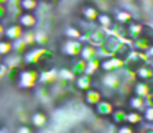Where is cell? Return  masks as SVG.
<instances>
[{
	"label": "cell",
	"instance_id": "cell-1",
	"mask_svg": "<svg viewBox=\"0 0 153 133\" xmlns=\"http://www.w3.org/2000/svg\"><path fill=\"white\" fill-rule=\"evenodd\" d=\"M15 82H17L18 87H22V89H31V87L38 82V71H35V69H23V67H20Z\"/></svg>",
	"mask_w": 153,
	"mask_h": 133
},
{
	"label": "cell",
	"instance_id": "cell-2",
	"mask_svg": "<svg viewBox=\"0 0 153 133\" xmlns=\"http://www.w3.org/2000/svg\"><path fill=\"white\" fill-rule=\"evenodd\" d=\"M15 23H17L23 31H27V30H30V28H33L35 25H36V17H35L33 13H30V12H23V13L17 15V21H15Z\"/></svg>",
	"mask_w": 153,
	"mask_h": 133
},
{
	"label": "cell",
	"instance_id": "cell-3",
	"mask_svg": "<svg viewBox=\"0 0 153 133\" xmlns=\"http://www.w3.org/2000/svg\"><path fill=\"white\" fill-rule=\"evenodd\" d=\"M99 66L104 72H114V71L120 69V67L123 66V61H120L119 58H115V56H109V58H104Z\"/></svg>",
	"mask_w": 153,
	"mask_h": 133
},
{
	"label": "cell",
	"instance_id": "cell-4",
	"mask_svg": "<svg viewBox=\"0 0 153 133\" xmlns=\"http://www.w3.org/2000/svg\"><path fill=\"white\" fill-rule=\"evenodd\" d=\"M81 48H82V44L79 43V40H68L66 43L63 44L61 51H63V54H64V56L76 58V56H79Z\"/></svg>",
	"mask_w": 153,
	"mask_h": 133
},
{
	"label": "cell",
	"instance_id": "cell-5",
	"mask_svg": "<svg viewBox=\"0 0 153 133\" xmlns=\"http://www.w3.org/2000/svg\"><path fill=\"white\" fill-rule=\"evenodd\" d=\"M99 13H100L99 8L94 4H84L82 7H81V17L86 21H96L97 17H99Z\"/></svg>",
	"mask_w": 153,
	"mask_h": 133
},
{
	"label": "cell",
	"instance_id": "cell-6",
	"mask_svg": "<svg viewBox=\"0 0 153 133\" xmlns=\"http://www.w3.org/2000/svg\"><path fill=\"white\" fill-rule=\"evenodd\" d=\"M22 35H23V30H22V28L18 27L17 23L10 25V27H5L4 38H5L7 41H10V43H13V41H17L18 38H22Z\"/></svg>",
	"mask_w": 153,
	"mask_h": 133
},
{
	"label": "cell",
	"instance_id": "cell-7",
	"mask_svg": "<svg viewBox=\"0 0 153 133\" xmlns=\"http://www.w3.org/2000/svg\"><path fill=\"white\" fill-rule=\"evenodd\" d=\"M74 86H76V89L86 92L92 87V77L87 76V74H79V76L74 77Z\"/></svg>",
	"mask_w": 153,
	"mask_h": 133
},
{
	"label": "cell",
	"instance_id": "cell-8",
	"mask_svg": "<svg viewBox=\"0 0 153 133\" xmlns=\"http://www.w3.org/2000/svg\"><path fill=\"white\" fill-rule=\"evenodd\" d=\"M94 107H96V113L99 117H110V115H112V112L115 110V109H114V105L109 102V100H100V102L96 103Z\"/></svg>",
	"mask_w": 153,
	"mask_h": 133
},
{
	"label": "cell",
	"instance_id": "cell-9",
	"mask_svg": "<svg viewBox=\"0 0 153 133\" xmlns=\"http://www.w3.org/2000/svg\"><path fill=\"white\" fill-rule=\"evenodd\" d=\"M84 100H86V103H89V105H96V103H99L100 100H102V92H100L99 89L91 87V89L86 90V94H84Z\"/></svg>",
	"mask_w": 153,
	"mask_h": 133
},
{
	"label": "cell",
	"instance_id": "cell-10",
	"mask_svg": "<svg viewBox=\"0 0 153 133\" xmlns=\"http://www.w3.org/2000/svg\"><path fill=\"white\" fill-rule=\"evenodd\" d=\"M127 103H128L130 110H135V112H140V113H142L143 110H145V107H146L145 99L137 97V95H130L128 99H127Z\"/></svg>",
	"mask_w": 153,
	"mask_h": 133
},
{
	"label": "cell",
	"instance_id": "cell-11",
	"mask_svg": "<svg viewBox=\"0 0 153 133\" xmlns=\"http://www.w3.org/2000/svg\"><path fill=\"white\" fill-rule=\"evenodd\" d=\"M133 95L137 97H142V99H146L150 97V87H148V82H143V81H138V82L133 84Z\"/></svg>",
	"mask_w": 153,
	"mask_h": 133
},
{
	"label": "cell",
	"instance_id": "cell-12",
	"mask_svg": "<svg viewBox=\"0 0 153 133\" xmlns=\"http://www.w3.org/2000/svg\"><path fill=\"white\" fill-rule=\"evenodd\" d=\"M112 18H114V21H117V25H123V27H125V25H128L130 21L133 20L132 13H130V12H127V10H122V8H120V10H117L115 12V17H112Z\"/></svg>",
	"mask_w": 153,
	"mask_h": 133
},
{
	"label": "cell",
	"instance_id": "cell-13",
	"mask_svg": "<svg viewBox=\"0 0 153 133\" xmlns=\"http://www.w3.org/2000/svg\"><path fill=\"white\" fill-rule=\"evenodd\" d=\"M97 25H99V28H102V30H109V28H112L114 25V18L110 17L109 13H99V17H97Z\"/></svg>",
	"mask_w": 153,
	"mask_h": 133
},
{
	"label": "cell",
	"instance_id": "cell-14",
	"mask_svg": "<svg viewBox=\"0 0 153 133\" xmlns=\"http://www.w3.org/2000/svg\"><path fill=\"white\" fill-rule=\"evenodd\" d=\"M18 7H20L22 12H30V13H33V12L40 7V2H38V0H20Z\"/></svg>",
	"mask_w": 153,
	"mask_h": 133
},
{
	"label": "cell",
	"instance_id": "cell-15",
	"mask_svg": "<svg viewBox=\"0 0 153 133\" xmlns=\"http://www.w3.org/2000/svg\"><path fill=\"white\" fill-rule=\"evenodd\" d=\"M143 117L140 112H135V110H128V112H125V122L128 123V125H138V123H142Z\"/></svg>",
	"mask_w": 153,
	"mask_h": 133
},
{
	"label": "cell",
	"instance_id": "cell-16",
	"mask_svg": "<svg viewBox=\"0 0 153 133\" xmlns=\"http://www.w3.org/2000/svg\"><path fill=\"white\" fill-rule=\"evenodd\" d=\"M46 122H48V117H46V113H45V112H35L33 117H31V125L36 126V128L46 125Z\"/></svg>",
	"mask_w": 153,
	"mask_h": 133
},
{
	"label": "cell",
	"instance_id": "cell-17",
	"mask_svg": "<svg viewBox=\"0 0 153 133\" xmlns=\"http://www.w3.org/2000/svg\"><path fill=\"white\" fill-rule=\"evenodd\" d=\"M64 35H66L68 40H79V38H82V31L77 27H68Z\"/></svg>",
	"mask_w": 153,
	"mask_h": 133
},
{
	"label": "cell",
	"instance_id": "cell-18",
	"mask_svg": "<svg viewBox=\"0 0 153 133\" xmlns=\"http://www.w3.org/2000/svg\"><path fill=\"white\" fill-rule=\"evenodd\" d=\"M13 51V48H12V43L7 40H0V56H5L7 58L8 54Z\"/></svg>",
	"mask_w": 153,
	"mask_h": 133
},
{
	"label": "cell",
	"instance_id": "cell-19",
	"mask_svg": "<svg viewBox=\"0 0 153 133\" xmlns=\"http://www.w3.org/2000/svg\"><path fill=\"white\" fill-rule=\"evenodd\" d=\"M46 41H48V36L43 33V31H36V33H35V43H36L38 46L46 44Z\"/></svg>",
	"mask_w": 153,
	"mask_h": 133
},
{
	"label": "cell",
	"instance_id": "cell-20",
	"mask_svg": "<svg viewBox=\"0 0 153 133\" xmlns=\"http://www.w3.org/2000/svg\"><path fill=\"white\" fill-rule=\"evenodd\" d=\"M142 117H143V120L153 123V105L152 107H145V110L142 112Z\"/></svg>",
	"mask_w": 153,
	"mask_h": 133
},
{
	"label": "cell",
	"instance_id": "cell-21",
	"mask_svg": "<svg viewBox=\"0 0 153 133\" xmlns=\"http://www.w3.org/2000/svg\"><path fill=\"white\" fill-rule=\"evenodd\" d=\"M117 133H135V130H133V126L128 125V123H122V125L117 128Z\"/></svg>",
	"mask_w": 153,
	"mask_h": 133
},
{
	"label": "cell",
	"instance_id": "cell-22",
	"mask_svg": "<svg viewBox=\"0 0 153 133\" xmlns=\"http://www.w3.org/2000/svg\"><path fill=\"white\" fill-rule=\"evenodd\" d=\"M8 17V10H7V5H0V21L4 23L5 18Z\"/></svg>",
	"mask_w": 153,
	"mask_h": 133
},
{
	"label": "cell",
	"instance_id": "cell-23",
	"mask_svg": "<svg viewBox=\"0 0 153 133\" xmlns=\"http://www.w3.org/2000/svg\"><path fill=\"white\" fill-rule=\"evenodd\" d=\"M4 33H5V27H4V23L0 21V40L4 38Z\"/></svg>",
	"mask_w": 153,
	"mask_h": 133
},
{
	"label": "cell",
	"instance_id": "cell-24",
	"mask_svg": "<svg viewBox=\"0 0 153 133\" xmlns=\"http://www.w3.org/2000/svg\"><path fill=\"white\" fill-rule=\"evenodd\" d=\"M8 4V0H0V5H7Z\"/></svg>",
	"mask_w": 153,
	"mask_h": 133
},
{
	"label": "cell",
	"instance_id": "cell-25",
	"mask_svg": "<svg viewBox=\"0 0 153 133\" xmlns=\"http://www.w3.org/2000/svg\"><path fill=\"white\" fill-rule=\"evenodd\" d=\"M48 2H50V4H58L59 0H48Z\"/></svg>",
	"mask_w": 153,
	"mask_h": 133
}]
</instances>
